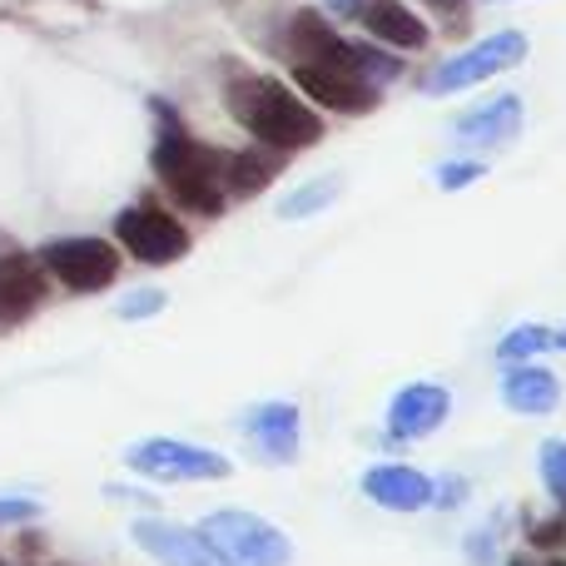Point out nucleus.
Returning a JSON list of instances; mask_svg holds the SVG:
<instances>
[{"label":"nucleus","mask_w":566,"mask_h":566,"mask_svg":"<svg viewBox=\"0 0 566 566\" xmlns=\"http://www.w3.org/2000/svg\"><path fill=\"white\" fill-rule=\"evenodd\" d=\"M363 492L388 512L432 507V478H422V472H412V468H373L368 478H363Z\"/></svg>","instance_id":"obj_14"},{"label":"nucleus","mask_w":566,"mask_h":566,"mask_svg":"<svg viewBox=\"0 0 566 566\" xmlns=\"http://www.w3.org/2000/svg\"><path fill=\"white\" fill-rule=\"evenodd\" d=\"M323 10H328V15H338V20H358L363 0H323Z\"/></svg>","instance_id":"obj_24"},{"label":"nucleus","mask_w":566,"mask_h":566,"mask_svg":"<svg viewBox=\"0 0 566 566\" xmlns=\"http://www.w3.org/2000/svg\"><path fill=\"white\" fill-rule=\"evenodd\" d=\"M428 6H432V10H462L468 0H428Z\"/></svg>","instance_id":"obj_25"},{"label":"nucleus","mask_w":566,"mask_h":566,"mask_svg":"<svg viewBox=\"0 0 566 566\" xmlns=\"http://www.w3.org/2000/svg\"><path fill=\"white\" fill-rule=\"evenodd\" d=\"M522 60H527V35H522V30H497V35L448 55L428 80H422V90H428V95H458V90L482 85V80L502 75V70L522 65Z\"/></svg>","instance_id":"obj_4"},{"label":"nucleus","mask_w":566,"mask_h":566,"mask_svg":"<svg viewBox=\"0 0 566 566\" xmlns=\"http://www.w3.org/2000/svg\"><path fill=\"white\" fill-rule=\"evenodd\" d=\"M552 566H566V562H552Z\"/></svg>","instance_id":"obj_29"},{"label":"nucleus","mask_w":566,"mask_h":566,"mask_svg":"<svg viewBox=\"0 0 566 566\" xmlns=\"http://www.w3.org/2000/svg\"><path fill=\"white\" fill-rule=\"evenodd\" d=\"M522 95H492V99H482L478 109H468V115L452 125V135L462 139V145H482V149H492V145H507V139H517L522 135Z\"/></svg>","instance_id":"obj_10"},{"label":"nucleus","mask_w":566,"mask_h":566,"mask_svg":"<svg viewBox=\"0 0 566 566\" xmlns=\"http://www.w3.org/2000/svg\"><path fill=\"white\" fill-rule=\"evenodd\" d=\"M542 478H547V488L557 492V502L566 507V442H547L542 448Z\"/></svg>","instance_id":"obj_21"},{"label":"nucleus","mask_w":566,"mask_h":566,"mask_svg":"<svg viewBox=\"0 0 566 566\" xmlns=\"http://www.w3.org/2000/svg\"><path fill=\"white\" fill-rule=\"evenodd\" d=\"M482 175H488L482 159H448V165L438 169V185L442 189H468V185H478Z\"/></svg>","instance_id":"obj_20"},{"label":"nucleus","mask_w":566,"mask_h":566,"mask_svg":"<svg viewBox=\"0 0 566 566\" xmlns=\"http://www.w3.org/2000/svg\"><path fill=\"white\" fill-rule=\"evenodd\" d=\"M358 20L373 35V45H382V50H422L428 45V25H422L418 10H408L402 0H363Z\"/></svg>","instance_id":"obj_13"},{"label":"nucleus","mask_w":566,"mask_h":566,"mask_svg":"<svg viewBox=\"0 0 566 566\" xmlns=\"http://www.w3.org/2000/svg\"><path fill=\"white\" fill-rule=\"evenodd\" d=\"M159 308H165V293H159V289H145V293H135V298L119 303V313H125V318H149V313H159Z\"/></svg>","instance_id":"obj_22"},{"label":"nucleus","mask_w":566,"mask_h":566,"mask_svg":"<svg viewBox=\"0 0 566 566\" xmlns=\"http://www.w3.org/2000/svg\"><path fill=\"white\" fill-rule=\"evenodd\" d=\"M45 298V279H40V264L25 254H10L0 264V308H6V323L25 318L35 303Z\"/></svg>","instance_id":"obj_16"},{"label":"nucleus","mask_w":566,"mask_h":566,"mask_svg":"<svg viewBox=\"0 0 566 566\" xmlns=\"http://www.w3.org/2000/svg\"><path fill=\"white\" fill-rule=\"evenodd\" d=\"M283 169V149L254 145V149H239V155L224 159V189L229 195H259Z\"/></svg>","instance_id":"obj_17"},{"label":"nucleus","mask_w":566,"mask_h":566,"mask_svg":"<svg viewBox=\"0 0 566 566\" xmlns=\"http://www.w3.org/2000/svg\"><path fill=\"white\" fill-rule=\"evenodd\" d=\"M199 537L229 566H289L293 557L289 537L254 512H214V517L199 522Z\"/></svg>","instance_id":"obj_3"},{"label":"nucleus","mask_w":566,"mask_h":566,"mask_svg":"<svg viewBox=\"0 0 566 566\" xmlns=\"http://www.w3.org/2000/svg\"><path fill=\"white\" fill-rule=\"evenodd\" d=\"M135 542L165 566H229L199 532L165 527V522H135Z\"/></svg>","instance_id":"obj_11"},{"label":"nucleus","mask_w":566,"mask_h":566,"mask_svg":"<svg viewBox=\"0 0 566 566\" xmlns=\"http://www.w3.org/2000/svg\"><path fill=\"white\" fill-rule=\"evenodd\" d=\"M552 343H557V338H552L547 328H537V323H527V328H512L507 338L497 343V358H507V363H512V358H532V353H547Z\"/></svg>","instance_id":"obj_19"},{"label":"nucleus","mask_w":566,"mask_h":566,"mask_svg":"<svg viewBox=\"0 0 566 566\" xmlns=\"http://www.w3.org/2000/svg\"><path fill=\"white\" fill-rule=\"evenodd\" d=\"M159 115H165V129H159V139H155L159 185H165L189 214H205V219L224 214V195H229L224 189V159H219L209 145L189 139L185 125H175L165 105H159Z\"/></svg>","instance_id":"obj_2"},{"label":"nucleus","mask_w":566,"mask_h":566,"mask_svg":"<svg viewBox=\"0 0 566 566\" xmlns=\"http://www.w3.org/2000/svg\"><path fill=\"white\" fill-rule=\"evenodd\" d=\"M338 189H343L338 175H318V179H308V185H298L293 195H283L279 214L283 219H308V214H318V209H328L333 199H338Z\"/></svg>","instance_id":"obj_18"},{"label":"nucleus","mask_w":566,"mask_h":566,"mask_svg":"<svg viewBox=\"0 0 566 566\" xmlns=\"http://www.w3.org/2000/svg\"><path fill=\"white\" fill-rule=\"evenodd\" d=\"M502 402H507L512 412L542 418V412H552L562 402V382L552 378L547 368H537V363H522V368H512L507 378H502Z\"/></svg>","instance_id":"obj_15"},{"label":"nucleus","mask_w":566,"mask_h":566,"mask_svg":"<svg viewBox=\"0 0 566 566\" xmlns=\"http://www.w3.org/2000/svg\"><path fill=\"white\" fill-rule=\"evenodd\" d=\"M115 239L125 244V254H135L139 264H175L189 254V234L169 209L159 205H135L115 219Z\"/></svg>","instance_id":"obj_6"},{"label":"nucleus","mask_w":566,"mask_h":566,"mask_svg":"<svg viewBox=\"0 0 566 566\" xmlns=\"http://www.w3.org/2000/svg\"><path fill=\"white\" fill-rule=\"evenodd\" d=\"M125 462L145 478H165V482H199V478H229V458L195 442H175V438H149L135 442L125 452Z\"/></svg>","instance_id":"obj_7"},{"label":"nucleus","mask_w":566,"mask_h":566,"mask_svg":"<svg viewBox=\"0 0 566 566\" xmlns=\"http://www.w3.org/2000/svg\"><path fill=\"white\" fill-rule=\"evenodd\" d=\"M557 343H562V348H566V333H562V338H557Z\"/></svg>","instance_id":"obj_28"},{"label":"nucleus","mask_w":566,"mask_h":566,"mask_svg":"<svg viewBox=\"0 0 566 566\" xmlns=\"http://www.w3.org/2000/svg\"><path fill=\"white\" fill-rule=\"evenodd\" d=\"M0 328H6V308H0Z\"/></svg>","instance_id":"obj_27"},{"label":"nucleus","mask_w":566,"mask_h":566,"mask_svg":"<svg viewBox=\"0 0 566 566\" xmlns=\"http://www.w3.org/2000/svg\"><path fill=\"white\" fill-rule=\"evenodd\" d=\"M40 269L75 293H99L119 274V249L105 239H55L40 249Z\"/></svg>","instance_id":"obj_5"},{"label":"nucleus","mask_w":566,"mask_h":566,"mask_svg":"<svg viewBox=\"0 0 566 566\" xmlns=\"http://www.w3.org/2000/svg\"><path fill=\"white\" fill-rule=\"evenodd\" d=\"M448 412H452L448 388H438V382H408L388 408V432L392 438H428V432H438L448 422Z\"/></svg>","instance_id":"obj_9"},{"label":"nucleus","mask_w":566,"mask_h":566,"mask_svg":"<svg viewBox=\"0 0 566 566\" xmlns=\"http://www.w3.org/2000/svg\"><path fill=\"white\" fill-rule=\"evenodd\" d=\"M507 566H532V562H527V557H512V562H507Z\"/></svg>","instance_id":"obj_26"},{"label":"nucleus","mask_w":566,"mask_h":566,"mask_svg":"<svg viewBox=\"0 0 566 566\" xmlns=\"http://www.w3.org/2000/svg\"><path fill=\"white\" fill-rule=\"evenodd\" d=\"M35 502H25V497H6V502H0V522H30V517H35Z\"/></svg>","instance_id":"obj_23"},{"label":"nucleus","mask_w":566,"mask_h":566,"mask_svg":"<svg viewBox=\"0 0 566 566\" xmlns=\"http://www.w3.org/2000/svg\"><path fill=\"white\" fill-rule=\"evenodd\" d=\"M229 115L269 149H308L323 139V119L308 99H298L283 80L269 75H234L229 80Z\"/></svg>","instance_id":"obj_1"},{"label":"nucleus","mask_w":566,"mask_h":566,"mask_svg":"<svg viewBox=\"0 0 566 566\" xmlns=\"http://www.w3.org/2000/svg\"><path fill=\"white\" fill-rule=\"evenodd\" d=\"M244 432L259 442V458L264 462H293L298 458V432H303V422H298V408L293 402H264V408H254L244 418Z\"/></svg>","instance_id":"obj_12"},{"label":"nucleus","mask_w":566,"mask_h":566,"mask_svg":"<svg viewBox=\"0 0 566 566\" xmlns=\"http://www.w3.org/2000/svg\"><path fill=\"white\" fill-rule=\"evenodd\" d=\"M293 85L323 109H338V115H363V109L378 105V85L348 75L338 65H313V60H293Z\"/></svg>","instance_id":"obj_8"}]
</instances>
